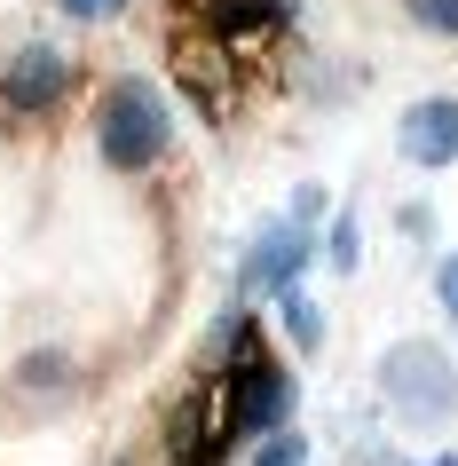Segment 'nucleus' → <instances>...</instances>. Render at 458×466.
Instances as JSON below:
<instances>
[{
    "instance_id": "obj_1",
    "label": "nucleus",
    "mask_w": 458,
    "mask_h": 466,
    "mask_svg": "<svg viewBox=\"0 0 458 466\" xmlns=\"http://www.w3.org/2000/svg\"><path fill=\"white\" fill-rule=\"evenodd\" d=\"M103 158L127 174H143L158 150H167V96L150 87V79H119L111 96H103Z\"/></svg>"
},
{
    "instance_id": "obj_2",
    "label": "nucleus",
    "mask_w": 458,
    "mask_h": 466,
    "mask_svg": "<svg viewBox=\"0 0 458 466\" xmlns=\"http://www.w3.org/2000/svg\"><path fill=\"white\" fill-rule=\"evenodd\" d=\"M380 388L403 403L411 419H443L458 403V380H451V364L434 356V348H419V340H403L395 356L380 364Z\"/></svg>"
},
{
    "instance_id": "obj_3",
    "label": "nucleus",
    "mask_w": 458,
    "mask_h": 466,
    "mask_svg": "<svg viewBox=\"0 0 458 466\" xmlns=\"http://www.w3.org/2000/svg\"><path fill=\"white\" fill-rule=\"evenodd\" d=\"M229 435H238V411H229V380H206L198 388V403H182V419H174V451L190 466H214L221 451H229Z\"/></svg>"
},
{
    "instance_id": "obj_4",
    "label": "nucleus",
    "mask_w": 458,
    "mask_h": 466,
    "mask_svg": "<svg viewBox=\"0 0 458 466\" xmlns=\"http://www.w3.org/2000/svg\"><path fill=\"white\" fill-rule=\"evenodd\" d=\"M64 87H72V56H64V48H25L8 72H0V103L25 111V119H32V111H56Z\"/></svg>"
},
{
    "instance_id": "obj_5",
    "label": "nucleus",
    "mask_w": 458,
    "mask_h": 466,
    "mask_svg": "<svg viewBox=\"0 0 458 466\" xmlns=\"http://www.w3.org/2000/svg\"><path fill=\"white\" fill-rule=\"evenodd\" d=\"M403 158L411 167H451L458 158V96H427L403 111Z\"/></svg>"
},
{
    "instance_id": "obj_6",
    "label": "nucleus",
    "mask_w": 458,
    "mask_h": 466,
    "mask_svg": "<svg viewBox=\"0 0 458 466\" xmlns=\"http://www.w3.org/2000/svg\"><path fill=\"white\" fill-rule=\"evenodd\" d=\"M221 48H229L221 32H182V40H174V79L206 103V119H221V96H229V79H221Z\"/></svg>"
},
{
    "instance_id": "obj_7",
    "label": "nucleus",
    "mask_w": 458,
    "mask_h": 466,
    "mask_svg": "<svg viewBox=\"0 0 458 466\" xmlns=\"http://www.w3.org/2000/svg\"><path fill=\"white\" fill-rule=\"evenodd\" d=\"M229 411H238V435H269V427H285V411H292L285 371L261 364V371H245V380H229Z\"/></svg>"
},
{
    "instance_id": "obj_8",
    "label": "nucleus",
    "mask_w": 458,
    "mask_h": 466,
    "mask_svg": "<svg viewBox=\"0 0 458 466\" xmlns=\"http://www.w3.org/2000/svg\"><path fill=\"white\" fill-rule=\"evenodd\" d=\"M309 253H316V238H300V229H269L261 246L245 253V293H285Z\"/></svg>"
},
{
    "instance_id": "obj_9",
    "label": "nucleus",
    "mask_w": 458,
    "mask_h": 466,
    "mask_svg": "<svg viewBox=\"0 0 458 466\" xmlns=\"http://www.w3.org/2000/svg\"><path fill=\"white\" fill-rule=\"evenodd\" d=\"M206 16H214V32L229 40V48H245V40H261V32L285 25L292 0H206Z\"/></svg>"
},
{
    "instance_id": "obj_10",
    "label": "nucleus",
    "mask_w": 458,
    "mask_h": 466,
    "mask_svg": "<svg viewBox=\"0 0 458 466\" xmlns=\"http://www.w3.org/2000/svg\"><path fill=\"white\" fill-rule=\"evenodd\" d=\"M277 300H285V324H292V340H300V348H316V340H324V317L309 309V293H300V285H285Z\"/></svg>"
},
{
    "instance_id": "obj_11",
    "label": "nucleus",
    "mask_w": 458,
    "mask_h": 466,
    "mask_svg": "<svg viewBox=\"0 0 458 466\" xmlns=\"http://www.w3.org/2000/svg\"><path fill=\"white\" fill-rule=\"evenodd\" d=\"M403 8H411L427 32H451V40H458V0H403Z\"/></svg>"
},
{
    "instance_id": "obj_12",
    "label": "nucleus",
    "mask_w": 458,
    "mask_h": 466,
    "mask_svg": "<svg viewBox=\"0 0 458 466\" xmlns=\"http://www.w3.org/2000/svg\"><path fill=\"white\" fill-rule=\"evenodd\" d=\"M56 380H72V364H64L56 348H40V356H25V388H56Z\"/></svg>"
},
{
    "instance_id": "obj_13",
    "label": "nucleus",
    "mask_w": 458,
    "mask_h": 466,
    "mask_svg": "<svg viewBox=\"0 0 458 466\" xmlns=\"http://www.w3.org/2000/svg\"><path fill=\"white\" fill-rule=\"evenodd\" d=\"M324 253H332V269H356V214L332 221V246H324Z\"/></svg>"
},
{
    "instance_id": "obj_14",
    "label": "nucleus",
    "mask_w": 458,
    "mask_h": 466,
    "mask_svg": "<svg viewBox=\"0 0 458 466\" xmlns=\"http://www.w3.org/2000/svg\"><path fill=\"white\" fill-rule=\"evenodd\" d=\"M253 466H300V435H277V442H261V451H253Z\"/></svg>"
},
{
    "instance_id": "obj_15",
    "label": "nucleus",
    "mask_w": 458,
    "mask_h": 466,
    "mask_svg": "<svg viewBox=\"0 0 458 466\" xmlns=\"http://www.w3.org/2000/svg\"><path fill=\"white\" fill-rule=\"evenodd\" d=\"M434 285H443V300H451V324H458V253H443V269H434Z\"/></svg>"
},
{
    "instance_id": "obj_16",
    "label": "nucleus",
    "mask_w": 458,
    "mask_h": 466,
    "mask_svg": "<svg viewBox=\"0 0 458 466\" xmlns=\"http://www.w3.org/2000/svg\"><path fill=\"white\" fill-rule=\"evenodd\" d=\"M111 0H64V16H103Z\"/></svg>"
}]
</instances>
